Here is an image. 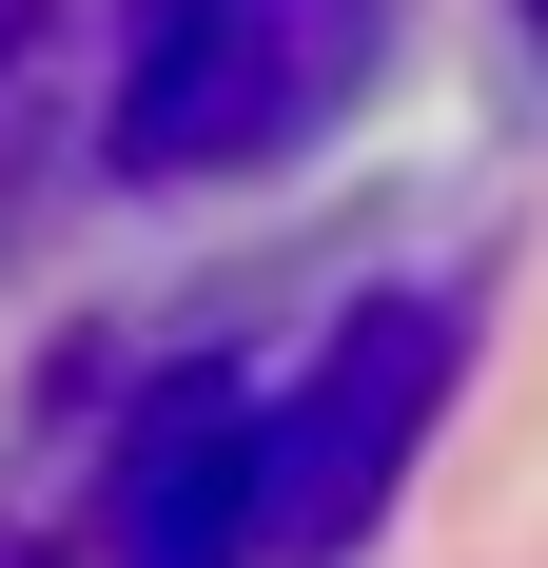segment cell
<instances>
[{"mask_svg":"<svg viewBox=\"0 0 548 568\" xmlns=\"http://www.w3.org/2000/svg\"><path fill=\"white\" fill-rule=\"evenodd\" d=\"M353 40H373V0H158L138 59H118V158L138 176L255 158V138H294L353 79Z\"/></svg>","mask_w":548,"mask_h":568,"instance_id":"cell-1","label":"cell"},{"mask_svg":"<svg viewBox=\"0 0 548 568\" xmlns=\"http://www.w3.org/2000/svg\"><path fill=\"white\" fill-rule=\"evenodd\" d=\"M450 353H470L450 294H373V314L314 353V393L255 412V549H333V529L392 510V470H412V432H432Z\"/></svg>","mask_w":548,"mask_h":568,"instance_id":"cell-2","label":"cell"},{"mask_svg":"<svg viewBox=\"0 0 548 568\" xmlns=\"http://www.w3.org/2000/svg\"><path fill=\"white\" fill-rule=\"evenodd\" d=\"M138 568H235L255 549V432L235 412H196L176 452H138V529H118Z\"/></svg>","mask_w":548,"mask_h":568,"instance_id":"cell-3","label":"cell"}]
</instances>
